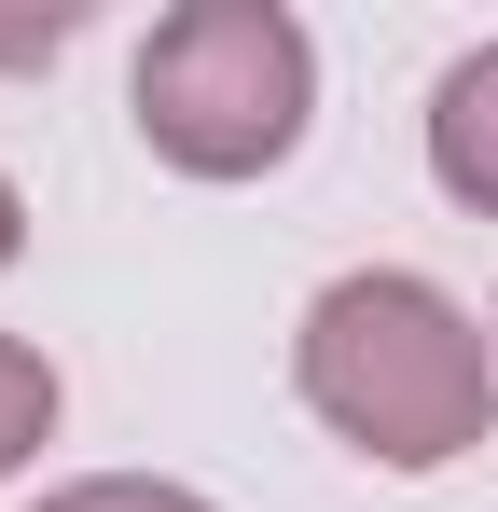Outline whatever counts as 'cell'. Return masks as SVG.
<instances>
[{"mask_svg": "<svg viewBox=\"0 0 498 512\" xmlns=\"http://www.w3.org/2000/svg\"><path fill=\"white\" fill-rule=\"evenodd\" d=\"M291 388L319 402V429H346V443L388 457V471H443V457H471V443L498 429V360H485V333H471L429 277H402V263L332 277L319 305H305Z\"/></svg>", "mask_w": 498, "mask_h": 512, "instance_id": "6da1fadb", "label": "cell"}, {"mask_svg": "<svg viewBox=\"0 0 498 512\" xmlns=\"http://www.w3.org/2000/svg\"><path fill=\"white\" fill-rule=\"evenodd\" d=\"M319 111V56L277 0H180L153 42H139V139L180 180H263L291 167Z\"/></svg>", "mask_w": 498, "mask_h": 512, "instance_id": "7a4b0ae2", "label": "cell"}, {"mask_svg": "<svg viewBox=\"0 0 498 512\" xmlns=\"http://www.w3.org/2000/svg\"><path fill=\"white\" fill-rule=\"evenodd\" d=\"M429 167H443L457 208H485V222H498V42H485V56H457V70L429 84Z\"/></svg>", "mask_w": 498, "mask_h": 512, "instance_id": "3957f363", "label": "cell"}, {"mask_svg": "<svg viewBox=\"0 0 498 512\" xmlns=\"http://www.w3.org/2000/svg\"><path fill=\"white\" fill-rule=\"evenodd\" d=\"M42 429H56V360H42L28 333H0V471L42 457Z\"/></svg>", "mask_w": 498, "mask_h": 512, "instance_id": "277c9868", "label": "cell"}, {"mask_svg": "<svg viewBox=\"0 0 498 512\" xmlns=\"http://www.w3.org/2000/svg\"><path fill=\"white\" fill-rule=\"evenodd\" d=\"M42 512H208L194 485H153V471H97V485H56Z\"/></svg>", "mask_w": 498, "mask_h": 512, "instance_id": "5b68a950", "label": "cell"}, {"mask_svg": "<svg viewBox=\"0 0 498 512\" xmlns=\"http://www.w3.org/2000/svg\"><path fill=\"white\" fill-rule=\"evenodd\" d=\"M56 42H70V14H0V70H42Z\"/></svg>", "mask_w": 498, "mask_h": 512, "instance_id": "8992f818", "label": "cell"}, {"mask_svg": "<svg viewBox=\"0 0 498 512\" xmlns=\"http://www.w3.org/2000/svg\"><path fill=\"white\" fill-rule=\"evenodd\" d=\"M14 250H28V208H14V180H0V263H14Z\"/></svg>", "mask_w": 498, "mask_h": 512, "instance_id": "52a82bcc", "label": "cell"}]
</instances>
